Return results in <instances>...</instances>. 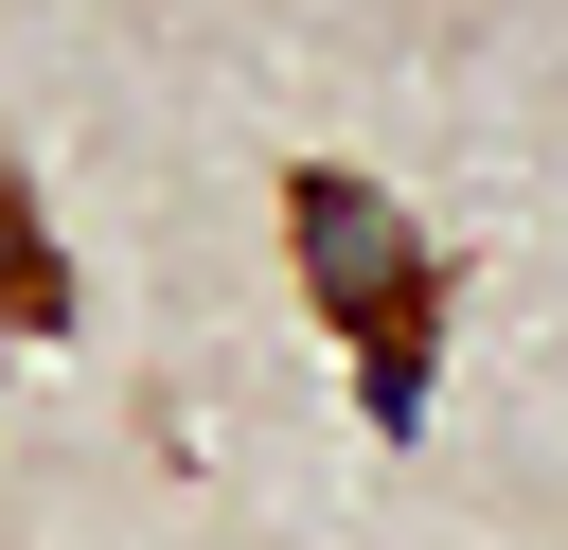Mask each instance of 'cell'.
Wrapping results in <instances>:
<instances>
[{"mask_svg":"<svg viewBox=\"0 0 568 550\" xmlns=\"http://www.w3.org/2000/svg\"><path fill=\"white\" fill-rule=\"evenodd\" d=\"M0 319L18 337H71V248H53V213H36L18 160H0Z\"/></svg>","mask_w":568,"mask_h":550,"instance_id":"2","label":"cell"},{"mask_svg":"<svg viewBox=\"0 0 568 550\" xmlns=\"http://www.w3.org/2000/svg\"><path fill=\"white\" fill-rule=\"evenodd\" d=\"M284 248H302V302H320L337 355H355L373 444H408V426H426V373H444V266H426V231H408L355 160H284Z\"/></svg>","mask_w":568,"mask_h":550,"instance_id":"1","label":"cell"}]
</instances>
